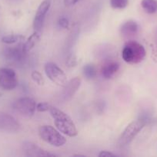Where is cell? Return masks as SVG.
I'll return each instance as SVG.
<instances>
[{
	"label": "cell",
	"mask_w": 157,
	"mask_h": 157,
	"mask_svg": "<svg viewBox=\"0 0 157 157\" xmlns=\"http://www.w3.org/2000/svg\"><path fill=\"white\" fill-rule=\"evenodd\" d=\"M49 112L53 118L55 126L57 130H59L60 133H62L69 137H75L78 135L76 126L69 115L66 114L62 110L52 106L51 107Z\"/></svg>",
	"instance_id": "1"
},
{
	"label": "cell",
	"mask_w": 157,
	"mask_h": 157,
	"mask_svg": "<svg viewBox=\"0 0 157 157\" xmlns=\"http://www.w3.org/2000/svg\"><path fill=\"white\" fill-rule=\"evenodd\" d=\"M14 110L25 117H31L36 110V102L32 98L24 97L18 98L12 104Z\"/></svg>",
	"instance_id": "6"
},
{
	"label": "cell",
	"mask_w": 157,
	"mask_h": 157,
	"mask_svg": "<svg viewBox=\"0 0 157 157\" xmlns=\"http://www.w3.org/2000/svg\"><path fill=\"white\" fill-rule=\"evenodd\" d=\"M51 107H52V105L50 104H49V103L41 102L39 104H36V110L38 112L49 111Z\"/></svg>",
	"instance_id": "21"
},
{
	"label": "cell",
	"mask_w": 157,
	"mask_h": 157,
	"mask_svg": "<svg viewBox=\"0 0 157 157\" xmlns=\"http://www.w3.org/2000/svg\"><path fill=\"white\" fill-rule=\"evenodd\" d=\"M77 64V61H76V58L75 56H74L73 55H69V57L67 58V60H66V64H67L68 67H75Z\"/></svg>",
	"instance_id": "22"
},
{
	"label": "cell",
	"mask_w": 157,
	"mask_h": 157,
	"mask_svg": "<svg viewBox=\"0 0 157 157\" xmlns=\"http://www.w3.org/2000/svg\"><path fill=\"white\" fill-rule=\"evenodd\" d=\"M73 156H83V157H84L85 156H83V155H79V154H75V155H73Z\"/></svg>",
	"instance_id": "26"
},
{
	"label": "cell",
	"mask_w": 157,
	"mask_h": 157,
	"mask_svg": "<svg viewBox=\"0 0 157 157\" xmlns=\"http://www.w3.org/2000/svg\"><path fill=\"white\" fill-rule=\"evenodd\" d=\"M141 6L148 14H153L157 12V0H142Z\"/></svg>",
	"instance_id": "16"
},
{
	"label": "cell",
	"mask_w": 157,
	"mask_h": 157,
	"mask_svg": "<svg viewBox=\"0 0 157 157\" xmlns=\"http://www.w3.org/2000/svg\"><path fill=\"white\" fill-rule=\"evenodd\" d=\"M46 76L54 84L64 87L68 83L67 77L62 69L53 62H48L45 65Z\"/></svg>",
	"instance_id": "5"
},
{
	"label": "cell",
	"mask_w": 157,
	"mask_h": 157,
	"mask_svg": "<svg viewBox=\"0 0 157 157\" xmlns=\"http://www.w3.org/2000/svg\"><path fill=\"white\" fill-rule=\"evenodd\" d=\"M58 25H59L60 27H62V29H69V20H68V18L62 17V18H61L58 20Z\"/></svg>",
	"instance_id": "23"
},
{
	"label": "cell",
	"mask_w": 157,
	"mask_h": 157,
	"mask_svg": "<svg viewBox=\"0 0 157 157\" xmlns=\"http://www.w3.org/2000/svg\"><path fill=\"white\" fill-rule=\"evenodd\" d=\"M138 24L133 20H128L125 21L120 28V32L122 35L125 37H130L135 35L138 32Z\"/></svg>",
	"instance_id": "14"
},
{
	"label": "cell",
	"mask_w": 157,
	"mask_h": 157,
	"mask_svg": "<svg viewBox=\"0 0 157 157\" xmlns=\"http://www.w3.org/2000/svg\"><path fill=\"white\" fill-rule=\"evenodd\" d=\"M31 78H32V81L35 83H36L38 85H44L45 84V80L43 78L42 75L40 72H38V71H33L31 73Z\"/></svg>",
	"instance_id": "20"
},
{
	"label": "cell",
	"mask_w": 157,
	"mask_h": 157,
	"mask_svg": "<svg viewBox=\"0 0 157 157\" xmlns=\"http://www.w3.org/2000/svg\"><path fill=\"white\" fill-rule=\"evenodd\" d=\"M146 125L144 121L139 120L131 122L124 129L119 137V144L122 146H126L130 144L140 133Z\"/></svg>",
	"instance_id": "4"
},
{
	"label": "cell",
	"mask_w": 157,
	"mask_h": 157,
	"mask_svg": "<svg viewBox=\"0 0 157 157\" xmlns=\"http://www.w3.org/2000/svg\"><path fill=\"white\" fill-rule=\"evenodd\" d=\"M24 38L25 37L22 35H16V34L7 35L2 38V42L6 44H12L22 41L24 40Z\"/></svg>",
	"instance_id": "17"
},
{
	"label": "cell",
	"mask_w": 157,
	"mask_h": 157,
	"mask_svg": "<svg viewBox=\"0 0 157 157\" xmlns=\"http://www.w3.org/2000/svg\"><path fill=\"white\" fill-rule=\"evenodd\" d=\"M146 55L145 48L135 41H128L122 51V58L128 64H139L144 60Z\"/></svg>",
	"instance_id": "2"
},
{
	"label": "cell",
	"mask_w": 157,
	"mask_h": 157,
	"mask_svg": "<svg viewBox=\"0 0 157 157\" xmlns=\"http://www.w3.org/2000/svg\"><path fill=\"white\" fill-rule=\"evenodd\" d=\"M18 76L15 71L9 67L0 68V87L6 90H12L18 86Z\"/></svg>",
	"instance_id": "7"
},
{
	"label": "cell",
	"mask_w": 157,
	"mask_h": 157,
	"mask_svg": "<svg viewBox=\"0 0 157 157\" xmlns=\"http://www.w3.org/2000/svg\"><path fill=\"white\" fill-rule=\"evenodd\" d=\"M129 5V0H110V6L114 9H123Z\"/></svg>",
	"instance_id": "19"
},
{
	"label": "cell",
	"mask_w": 157,
	"mask_h": 157,
	"mask_svg": "<svg viewBox=\"0 0 157 157\" xmlns=\"http://www.w3.org/2000/svg\"><path fill=\"white\" fill-rule=\"evenodd\" d=\"M20 124L15 117L6 113H0V130L9 133L18 131Z\"/></svg>",
	"instance_id": "10"
},
{
	"label": "cell",
	"mask_w": 157,
	"mask_h": 157,
	"mask_svg": "<svg viewBox=\"0 0 157 157\" xmlns=\"http://www.w3.org/2000/svg\"><path fill=\"white\" fill-rule=\"evenodd\" d=\"M38 136L47 144L55 147H60L65 145L66 139L56 130L50 125H42L38 128Z\"/></svg>",
	"instance_id": "3"
},
{
	"label": "cell",
	"mask_w": 157,
	"mask_h": 157,
	"mask_svg": "<svg viewBox=\"0 0 157 157\" xmlns=\"http://www.w3.org/2000/svg\"><path fill=\"white\" fill-rule=\"evenodd\" d=\"M50 6L51 2L49 0H44L37 9L33 21V28L36 32H39L42 28L46 15L50 9Z\"/></svg>",
	"instance_id": "9"
},
{
	"label": "cell",
	"mask_w": 157,
	"mask_h": 157,
	"mask_svg": "<svg viewBox=\"0 0 157 157\" xmlns=\"http://www.w3.org/2000/svg\"><path fill=\"white\" fill-rule=\"evenodd\" d=\"M119 69V64L116 61H107L103 65L101 73L103 78L106 80L111 79Z\"/></svg>",
	"instance_id": "13"
},
{
	"label": "cell",
	"mask_w": 157,
	"mask_h": 157,
	"mask_svg": "<svg viewBox=\"0 0 157 157\" xmlns=\"http://www.w3.org/2000/svg\"><path fill=\"white\" fill-rule=\"evenodd\" d=\"M22 150L26 156L29 157H53L56 156L54 153H51L44 150L37 144L26 141L22 144Z\"/></svg>",
	"instance_id": "8"
},
{
	"label": "cell",
	"mask_w": 157,
	"mask_h": 157,
	"mask_svg": "<svg viewBox=\"0 0 157 157\" xmlns=\"http://www.w3.org/2000/svg\"><path fill=\"white\" fill-rule=\"evenodd\" d=\"M80 85H81V79L78 77H75L71 80L64 87L65 88L62 93L63 98L66 100L71 99L78 90Z\"/></svg>",
	"instance_id": "12"
},
{
	"label": "cell",
	"mask_w": 157,
	"mask_h": 157,
	"mask_svg": "<svg viewBox=\"0 0 157 157\" xmlns=\"http://www.w3.org/2000/svg\"><path fill=\"white\" fill-rule=\"evenodd\" d=\"M25 53L22 46H15V47H6L2 52V55L6 60L9 61L17 62L24 58Z\"/></svg>",
	"instance_id": "11"
},
{
	"label": "cell",
	"mask_w": 157,
	"mask_h": 157,
	"mask_svg": "<svg viewBox=\"0 0 157 157\" xmlns=\"http://www.w3.org/2000/svg\"><path fill=\"white\" fill-rule=\"evenodd\" d=\"M83 75L86 79H93L97 75V69L92 64H88L83 67Z\"/></svg>",
	"instance_id": "18"
},
{
	"label": "cell",
	"mask_w": 157,
	"mask_h": 157,
	"mask_svg": "<svg viewBox=\"0 0 157 157\" xmlns=\"http://www.w3.org/2000/svg\"><path fill=\"white\" fill-rule=\"evenodd\" d=\"M78 2V0H63V2H64L65 6H74L75 3H77Z\"/></svg>",
	"instance_id": "25"
},
{
	"label": "cell",
	"mask_w": 157,
	"mask_h": 157,
	"mask_svg": "<svg viewBox=\"0 0 157 157\" xmlns=\"http://www.w3.org/2000/svg\"><path fill=\"white\" fill-rule=\"evenodd\" d=\"M40 40V35L39 32H36L35 31L32 35H31L28 38V39L26 40V42L22 45V50L25 53H28V52H30L35 45L38 43Z\"/></svg>",
	"instance_id": "15"
},
{
	"label": "cell",
	"mask_w": 157,
	"mask_h": 157,
	"mask_svg": "<svg viewBox=\"0 0 157 157\" xmlns=\"http://www.w3.org/2000/svg\"><path fill=\"white\" fill-rule=\"evenodd\" d=\"M98 156L99 157H115L116 156V155L113 154L109 151H102L99 153Z\"/></svg>",
	"instance_id": "24"
}]
</instances>
